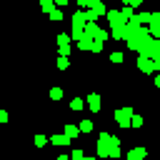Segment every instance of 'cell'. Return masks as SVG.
<instances>
[{
	"mask_svg": "<svg viewBox=\"0 0 160 160\" xmlns=\"http://www.w3.org/2000/svg\"><path fill=\"white\" fill-rule=\"evenodd\" d=\"M130 118H132V110L130 108H122V110H115V120L122 125V128H128L130 125Z\"/></svg>",
	"mask_w": 160,
	"mask_h": 160,
	"instance_id": "obj_1",
	"label": "cell"
},
{
	"mask_svg": "<svg viewBox=\"0 0 160 160\" xmlns=\"http://www.w3.org/2000/svg\"><path fill=\"white\" fill-rule=\"evenodd\" d=\"M138 68H140L142 72H152V70H155V60L148 58V55H140V58H138Z\"/></svg>",
	"mask_w": 160,
	"mask_h": 160,
	"instance_id": "obj_2",
	"label": "cell"
},
{
	"mask_svg": "<svg viewBox=\"0 0 160 160\" xmlns=\"http://www.w3.org/2000/svg\"><path fill=\"white\" fill-rule=\"evenodd\" d=\"M90 45H92V38L82 32V35L78 38V48H80V50H90Z\"/></svg>",
	"mask_w": 160,
	"mask_h": 160,
	"instance_id": "obj_3",
	"label": "cell"
},
{
	"mask_svg": "<svg viewBox=\"0 0 160 160\" xmlns=\"http://www.w3.org/2000/svg\"><path fill=\"white\" fill-rule=\"evenodd\" d=\"M100 32V28L95 25V20H88V25H85V35H90V38H95Z\"/></svg>",
	"mask_w": 160,
	"mask_h": 160,
	"instance_id": "obj_4",
	"label": "cell"
},
{
	"mask_svg": "<svg viewBox=\"0 0 160 160\" xmlns=\"http://www.w3.org/2000/svg\"><path fill=\"white\" fill-rule=\"evenodd\" d=\"M50 142H52V145H68V142H70V138H68V135H52V138H50Z\"/></svg>",
	"mask_w": 160,
	"mask_h": 160,
	"instance_id": "obj_5",
	"label": "cell"
},
{
	"mask_svg": "<svg viewBox=\"0 0 160 160\" xmlns=\"http://www.w3.org/2000/svg\"><path fill=\"white\" fill-rule=\"evenodd\" d=\"M90 8H92L98 15H102V12H105V2H102V0H92V2H90Z\"/></svg>",
	"mask_w": 160,
	"mask_h": 160,
	"instance_id": "obj_6",
	"label": "cell"
},
{
	"mask_svg": "<svg viewBox=\"0 0 160 160\" xmlns=\"http://www.w3.org/2000/svg\"><path fill=\"white\" fill-rule=\"evenodd\" d=\"M88 100H90V110L98 112V110H100V98H98V95H90Z\"/></svg>",
	"mask_w": 160,
	"mask_h": 160,
	"instance_id": "obj_7",
	"label": "cell"
},
{
	"mask_svg": "<svg viewBox=\"0 0 160 160\" xmlns=\"http://www.w3.org/2000/svg\"><path fill=\"white\" fill-rule=\"evenodd\" d=\"M150 15H152V12H138V15H135V20L142 25V22H150Z\"/></svg>",
	"mask_w": 160,
	"mask_h": 160,
	"instance_id": "obj_8",
	"label": "cell"
},
{
	"mask_svg": "<svg viewBox=\"0 0 160 160\" xmlns=\"http://www.w3.org/2000/svg\"><path fill=\"white\" fill-rule=\"evenodd\" d=\"M138 158H145V150H142V148H135V150H130V160H138Z\"/></svg>",
	"mask_w": 160,
	"mask_h": 160,
	"instance_id": "obj_9",
	"label": "cell"
},
{
	"mask_svg": "<svg viewBox=\"0 0 160 160\" xmlns=\"http://www.w3.org/2000/svg\"><path fill=\"white\" fill-rule=\"evenodd\" d=\"M90 50H92V52H100V50H102V40L92 38V45H90Z\"/></svg>",
	"mask_w": 160,
	"mask_h": 160,
	"instance_id": "obj_10",
	"label": "cell"
},
{
	"mask_svg": "<svg viewBox=\"0 0 160 160\" xmlns=\"http://www.w3.org/2000/svg\"><path fill=\"white\" fill-rule=\"evenodd\" d=\"M68 65H70V62H68V58H65V55H60V58H58V68H60V70H65Z\"/></svg>",
	"mask_w": 160,
	"mask_h": 160,
	"instance_id": "obj_11",
	"label": "cell"
},
{
	"mask_svg": "<svg viewBox=\"0 0 160 160\" xmlns=\"http://www.w3.org/2000/svg\"><path fill=\"white\" fill-rule=\"evenodd\" d=\"M50 98H52V100H60V98H62V90H60V88H52V90H50Z\"/></svg>",
	"mask_w": 160,
	"mask_h": 160,
	"instance_id": "obj_12",
	"label": "cell"
},
{
	"mask_svg": "<svg viewBox=\"0 0 160 160\" xmlns=\"http://www.w3.org/2000/svg\"><path fill=\"white\" fill-rule=\"evenodd\" d=\"M80 130H82V132H90V130H92V122H90V120H82V122H80Z\"/></svg>",
	"mask_w": 160,
	"mask_h": 160,
	"instance_id": "obj_13",
	"label": "cell"
},
{
	"mask_svg": "<svg viewBox=\"0 0 160 160\" xmlns=\"http://www.w3.org/2000/svg\"><path fill=\"white\" fill-rule=\"evenodd\" d=\"M78 132H80V130H78V128H72V125H68V128H65V135H68V138H75Z\"/></svg>",
	"mask_w": 160,
	"mask_h": 160,
	"instance_id": "obj_14",
	"label": "cell"
},
{
	"mask_svg": "<svg viewBox=\"0 0 160 160\" xmlns=\"http://www.w3.org/2000/svg\"><path fill=\"white\" fill-rule=\"evenodd\" d=\"M50 20H62V12L60 10H50Z\"/></svg>",
	"mask_w": 160,
	"mask_h": 160,
	"instance_id": "obj_15",
	"label": "cell"
},
{
	"mask_svg": "<svg viewBox=\"0 0 160 160\" xmlns=\"http://www.w3.org/2000/svg\"><path fill=\"white\" fill-rule=\"evenodd\" d=\"M45 142H48V138H45V135H35V145H38V148H40V145H45Z\"/></svg>",
	"mask_w": 160,
	"mask_h": 160,
	"instance_id": "obj_16",
	"label": "cell"
},
{
	"mask_svg": "<svg viewBox=\"0 0 160 160\" xmlns=\"http://www.w3.org/2000/svg\"><path fill=\"white\" fill-rule=\"evenodd\" d=\"M42 10L50 12V10H52V0H42Z\"/></svg>",
	"mask_w": 160,
	"mask_h": 160,
	"instance_id": "obj_17",
	"label": "cell"
},
{
	"mask_svg": "<svg viewBox=\"0 0 160 160\" xmlns=\"http://www.w3.org/2000/svg\"><path fill=\"white\" fill-rule=\"evenodd\" d=\"M110 60H112V62H122V52H112Z\"/></svg>",
	"mask_w": 160,
	"mask_h": 160,
	"instance_id": "obj_18",
	"label": "cell"
},
{
	"mask_svg": "<svg viewBox=\"0 0 160 160\" xmlns=\"http://www.w3.org/2000/svg\"><path fill=\"white\" fill-rule=\"evenodd\" d=\"M60 52L68 55V52H70V45H68V42H60Z\"/></svg>",
	"mask_w": 160,
	"mask_h": 160,
	"instance_id": "obj_19",
	"label": "cell"
},
{
	"mask_svg": "<svg viewBox=\"0 0 160 160\" xmlns=\"http://www.w3.org/2000/svg\"><path fill=\"white\" fill-rule=\"evenodd\" d=\"M70 108H72V110H80V108H82V100H72Z\"/></svg>",
	"mask_w": 160,
	"mask_h": 160,
	"instance_id": "obj_20",
	"label": "cell"
},
{
	"mask_svg": "<svg viewBox=\"0 0 160 160\" xmlns=\"http://www.w3.org/2000/svg\"><path fill=\"white\" fill-rule=\"evenodd\" d=\"M95 38H98V40H105V38H108V30H100V32H98Z\"/></svg>",
	"mask_w": 160,
	"mask_h": 160,
	"instance_id": "obj_21",
	"label": "cell"
},
{
	"mask_svg": "<svg viewBox=\"0 0 160 160\" xmlns=\"http://www.w3.org/2000/svg\"><path fill=\"white\" fill-rule=\"evenodd\" d=\"M0 122H8V112L5 110H0Z\"/></svg>",
	"mask_w": 160,
	"mask_h": 160,
	"instance_id": "obj_22",
	"label": "cell"
},
{
	"mask_svg": "<svg viewBox=\"0 0 160 160\" xmlns=\"http://www.w3.org/2000/svg\"><path fill=\"white\" fill-rule=\"evenodd\" d=\"M78 2H80L82 8H90V2H92V0H78Z\"/></svg>",
	"mask_w": 160,
	"mask_h": 160,
	"instance_id": "obj_23",
	"label": "cell"
},
{
	"mask_svg": "<svg viewBox=\"0 0 160 160\" xmlns=\"http://www.w3.org/2000/svg\"><path fill=\"white\" fill-rule=\"evenodd\" d=\"M125 5H140V0H122Z\"/></svg>",
	"mask_w": 160,
	"mask_h": 160,
	"instance_id": "obj_24",
	"label": "cell"
},
{
	"mask_svg": "<svg viewBox=\"0 0 160 160\" xmlns=\"http://www.w3.org/2000/svg\"><path fill=\"white\" fill-rule=\"evenodd\" d=\"M52 2H55V5H60V8H62V5H68V0H52Z\"/></svg>",
	"mask_w": 160,
	"mask_h": 160,
	"instance_id": "obj_25",
	"label": "cell"
},
{
	"mask_svg": "<svg viewBox=\"0 0 160 160\" xmlns=\"http://www.w3.org/2000/svg\"><path fill=\"white\" fill-rule=\"evenodd\" d=\"M155 85H158V88H160V75H158V78H155Z\"/></svg>",
	"mask_w": 160,
	"mask_h": 160,
	"instance_id": "obj_26",
	"label": "cell"
}]
</instances>
